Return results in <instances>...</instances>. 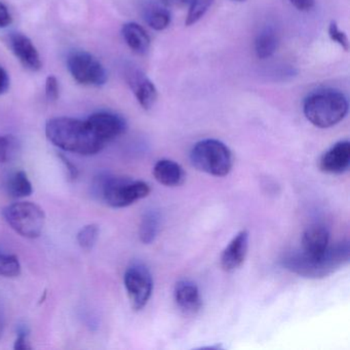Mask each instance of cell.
I'll use <instances>...</instances> for the list:
<instances>
[{"label":"cell","instance_id":"obj_1","mask_svg":"<svg viewBox=\"0 0 350 350\" xmlns=\"http://www.w3.org/2000/svg\"><path fill=\"white\" fill-rule=\"evenodd\" d=\"M46 135L55 146L81 155L97 154L106 146L87 120L52 118L46 122Z\"/></svg>","mask_w":350,"mask_h":350},{"label":"cell","instance_id":"obj_2","mask_svg":"<svg viewBox=\"0 0 350 350\" xmlns=\"http://www.w3.org/2000/svg\"><path fill=\"white\" fill-rule=\"evenodd\" d=\"M92 192L100 202L122 208L148 196L150 187L146 182L103 172L94 179Z\"/></svg>","mask_w":350,"mask_h":350},{"label":"cell","instance_id":"obj_3","mask_svg":"<svg viewBox=\"0 0 350 350\" xmlns=\"http://www.w3.org/2000/svg\"><path fill=\"white\" fill-rule=\"evenodd\" d=\"M349 261V243L342 241L331 245L319 258H309L296 251L284 256L282 266L286 269L307 278H323L334 273Z\"/></svg>","mask_w":350,"mask_h":350},{"label":"cell","instance_id":"obj_4","mask_svg":"<svg viewBox=\"0 0 350 350\" xmlns=\"http://www.w3.org/2000/svg\"><path fill=\"white\" fill-rule=\"evenodd\" d=\"M348 100L342 92L323 89L307 96L303 103L305 118L321 129L339 124L348 113Z\"/></svg>","mask_w":350,"mask_h":350},{"label":"cell","instance_id":"obj_5","mask_svg":"<svg viewBox=\"0 0 350 350\" xmlns=\"http://www.w3.org/2000/svg\"><path fill=\"white\" fill-rule=\"evenodd\" d=\"M190 161L198 171L216 177L228 175L233 165L230 149L215 139H206L196 143L190 152Z\"/></svg>","mask_w":350,"mask_h":350},{"label":"cell","instance_id":"obj_6","mask_svg":"<svg viewBox=\"0 0 350 350\" xmlns=\"http://www.w3.org/2000/svg\"><path fill=\"white\" fill-rule=\"evenodd\" d=\"M3 215L8 224L26 239L40 237L46 224L44 210L34 202H16L7 206Z\"/></svg>","mask_w":350,"mask_h":350},{"label":"cell","instance_id":"obj_7","mask_svg":"<svg viewBox=\"0 0 350 350\" xmlns=\"http://www.w3.org/2000/svg\"><path fill=\"white\" fill-rule=\"evenodd\" d=\"M67 67L73 79L81 85L102 87L108 75L102 63L85 51H73L67 57Z\"/></svg>","mask_w":350,"mask_h":350},{"label":"cell","instance_id":"obj_8","mask_svg":"<svg viewBox=\"0 0 350 350\" xmlns=\"http://www.w3.org/2000/svg\"><path fill=\"white\" fill-rule=\"evenodd\" d=\"M124 286L134 310L146 306L153 291V280L148 268L142 263L129 266L124 273Z\"/></svg>","mask_w":350,"mask_h":350},{"label":"cell","instance_id":"obj_9","mask_svg":"<svg viewBox=\"0 0 350 350\" xmlns=\"http://www.w3.org/2000/svg\"><path fill=\"white\" fill-rule=\"evenodd\" d=\"M87 122L104 143H109L122 136L126 130V122L120 114L101 111L92 114Z\"/></svg>","mask_w":350,"mask_h":350},{"label":"cell","instance_id":"obj_10","mask_svg":"<svg viewBox=\"0 0 350 350\" xmlns=\"http://www.w3.org/2000/svg\"><path fill=\"white\" fill-rule=\"evenodd\" d=\"M126 79L141 107L145 110L151 109L159 97L154 83L138 69H129Z\"/></svg>","mask_w":350,"mask_h":350},{"label":"cell","instance_id":"obj_11","mask_svg":"<svg viewBox=\"0 0 350 350\" xmlns=\"http://www.w3.org/2000/svg\"><path fill=\"white\" fill-rule=\"evenodd\" d=\"M350 165V143L340 141L325 151L319 161V169L325 174L340 175L345 173Z\"/></svg>","mask_w":350,"mask_h":350},{"label":"cell","instance_id":"obj_12","mask_svg":"<svg viewBox=\"0 0 350 350\" xmlns=\"http://www.w3.org/2000/svg\"><path fill=\"white\" fill-rule=\"evenodd\" d=\"M300 253L309 258L323 257L329 247V230L323 225H312L303 233Z\"/></svg>","mask_w":350,"mask_h":350},{"label":"cell","instance_id":"obj_13","mask_svg":"<svg viewBox=\"0 0 350 350\" xmlns=\"http://www.w3.org/2000/svg\"><path fill=\"white\" fill-rule=\"evenodd\" d=\"M10 46L18 60L25 68L38 71L42 68V60L36 46L25 34L15 32L10 36Z\"/></svg>","mask_w":350,"mask_h":350},{"label":"cell","instance_id":"obj_14","mask_svg":"<svg viewBox=\"0 0 350 350\" xmlns=\"http://www.w3.org/2000/svg\"><path fill=\"white\" fill-rule=\"evenodd\" d=\"M249 250V232L241 230L237 233L232 241L228 243L222 256H221V266L227 272L234 271L241 267L247 257Z\"/></svg>","mask_w":350,"mask_h":350},{"label":"cell","instance_id":"obj_15","mask_svg":"<svg viewBox=\"0 0 350 350\" xmlns=\"http://www.w3.org/2000/svg\"><path fill=\"white\" fill-rule=\"evenodd\" d=\"M178 307L186 314H196L202 309V301L200 290L194 282L190 280H180L174 291Z\"/></svg>","mask_w":350,"mask_h":350},{"label":"cell","instance_id":"obj_16","mask_svg":"<svg viewBox=\"0 0 350 350\" xmlns=\"http://www.w3.org/2000/svg\"><path fill=\"white\" fill-rule=\"evenodd\" d=\"M153 175L157 182L169 187L182 185L185 181L183 167L171 159H161L153 167Z\"/></svg>","mask_w":350,"mask_h":350},{"label":"cell","instance_id":"obj_17","mask_svg":"<svg viewBox=\"0 0 350 350\" xmlns=\"http://www.w3.org/2000/svg\"><path fill=\"white\" fill-rule=\"evenodd\" d=\"M122 33L124 42L136 54L145 55L148 52L150 48V38L142 26L130 22L122 26Z\"/></svg>","mask_w":350,"mask_h":350},{"label":"cell","instance_id":"obj_18","mask_svg":"<svg viewBox=\"0 0 350 350\" xmlns=\"http://www.w3.org/2000/svg\"><path fill=\"white\" fill-rule=\"evenodd\" d=\"M280 44L278 32L271 26L264 28L258 34L255 40L256 56L261 60L273 56Z\"/></svg>","mask_w":350,"mask_h":350},{"label":"cell","instance_id":"obj_19","mask_svg":"<svg viewBox=\"0 0 350 350\" xmlns=\"http://www.w3.org/2000/svg\"><path fill=\"white\" fill-rule=\"evenodd\" d=\"M159 226H161V216L157 211H148L145 213L139 228L140 241L145 245L153 243L159 234Z\"/></svg>","mask_w":350,"mask_h":350},{"label":"cell","instance_id":"obj_20","mask_svg":"<svg viewBox=\"0 0 350 350\" xmlns=\"http://www.w3.org/2000/svg\"><path fill=\"white\" fill-rule=\"evenodd\" d=\"M7 188L10 196L15 198H27L33 192L31 182L24 171L13 174L8 181Z\"/></svg>","mask_w":350,"mask_h":350},{"label":"cell","instance_id":"obj_21","mask_svg":"<svg viewBox=\"0 0 350 350\" xmlns=\"http://www.w3.org/2000/svg\"><path fill=\"white\" fill-rule=\"evenodd\" d=\"M145 19L152 29L163 31L171 24L172 16L167 8L152 5L145 12Z\"/></svg>","mask_w":350,"mask_h":350},{"label":"cell","instance_id":"obj_22","mask_svg":"<svg viewBox=\"0 0 350 350\" xmlns=\"http://www.w3.org/2000/svg\"><path fill=\"white\" fill-rule=\"evenodd\" d=\"M21 274V264L17 256L0 251V275L17 278Z\"/></svg>","mask_w":350,"mask_h":350},{"label":"cell","instance_id":"obj_23","mask_svg":"<svg viewBox=\"0 0 350 350\" xmlns=\"http://www.w3.org/2000/svg\"><path fill=\"white\" fill-rule=\"evenodd\" d=\"M187 1L189 3V12L186 18V26H192L198 23L214 3V0H187Z\"/></svg>","mask_w":350,"mask_h":350},{"label":"cell","instance_id":"obj_24","mask_svg":"<svg viewBox=\"0 0 350 350\" xmlns=\"http://www.w3.org/2000/svg\"><path fill=\"white\" fill-rule=\"evenodd\" d=\"M99 237V227L96 224H89L83 227L77 233V243L83 250H92Z\"/></svg>","mask_w":350,"mask_h":350},{"label":"cell","instance_id":"obj_25","mask_svg":"<svg viewBox=\"0 0 350 350\" xmlns=\"http://www.w3.org/2000/svg\"><path fill=\"white\" fill-rule=\"evenodd\" d=\"M16 139L10 135H0V163H7L16 148Z\"/></svg>","mask_w":350,"mask_h":350},{"label":"cell","instance_id":"obj_26","mask_svg":"<svg viewBox=\"0 0 350 350\" xmlns=\"http://www.w3.org/2000/svg\"><path fill=\"white\" fill-rule=\"evenodd\" d=\"M329 36L334 42L339 44L344 51L347 52L349 49V40L345 32L341 31L336 22H331L329 26Z\"/></svg>","mask_w":350,"mask_h":350},{"label":"cell","instance_id":"obj_27","mask_svg":"<svg viewBox=\"0 0 350 350\" xmlns=\"http://www.w3.org/2000/svg\"><path fill=\"white\" fill-rule=\"evenodd\" d=\"M29 327L26 325H20L17 327V339L15 341L14 348L16 350H30L32 346L29 341Z\"/></svg>","mask_w":350,"mask_h":350},{"label":"cell","instance_id":"obj_28","mask_svg":"<svg viewBox=\"0 0 350 350\" xmlns=\"http://www.w3.org/2000/svg\"><path fill=\"white\" fill-rule=\"evenodd\" d=\"M59 83L56 77L50 75L46 81V97L49 101H56L59 98Z\"/></svg>","mask_w":350,"mask_h":350},{"label":"cell","instance_id":"obj_29","mask_svg":"<svg viewBox=\"0 0 350 350\" xmlns=\"http://www.w3.org/2000/svg\"><path fill=\"white\" fill-rule=\"evenodd\" d=\"M59 159L62 161L63 165H64L65 169L67 171V175H68V179L70 181H75V180L77 179L79 177V170H77V165H73L68 159H67L65 155L59 154Z\"/></svg>","mask_w":350,"mask_h":350},{"label":"cell","instance_id":"obj_30","mask_svg":"<svg viewBox=\"0 0 350 350\" xmlns=\"http://www.w3.org/2000/svg\"><path fill=\"white\" fill-rule=\"evenodd\" d=\"M290 3L300 12H309L315 5V0H290Z\"/></svg>","mask_w":350,"mask_h":350},{"label":"cell","instance_id":"obj_31","mask_svg":"<svg viewBox=\"0 0 350 350\" xmlns=\"http://www.w3.org/2000/svg\"><path fill=\"white\" fill-rule=\"evenodd\" d=\"M12 23V16L8 8L0 3V29L8 27Z\"/></svg>","mask_w":350,"mask_h":350},{"label":"cell","instance_id":"obj_32","mask_svg":"<svg viewBox=\"0 0 350 350\" xmlns=\"http://www.w3.org/2000/svg\"><path fill=\"white\" fill-rule=\"evenodd\" d=\"M10 88V77L7 71L0 66V96L7 93Z\"/></svg>","mask_w":350,"mask_h":350},{"label":"cell","instance_id":"obj_33","mask_svg":"<svg viewBox=\"0 0 350 350\" xmlns=\"http://www.w3.org/2000/svg\"><path fill=\"white\" fill-rule=\"evenodd\" d=\"M161 3L167 9H172V8L185 7L187 0H161Z\"/></svg>","mask_w":350,"mask_h":350},{"label":"cell","instance_id":"obj_34","mask_svg":"<svg viewBox=\"0 0 350 350\" xmlns=\"http://www.w3.org/2000/svg\"><path fill=\"white\" fill-rule=\"evenodd\" d=\"M5 327V313L3 302L0 301V339L3 338Z\"/></svg>","mask_w":350,"mask_h":350},{"label":"cell","instance_id":"obj_35","mask_svg":"<svg viewBox=\"0 0 350 350\" xmlns=\"http://www.w3.org/2000/svg\"><path fill=\"white\" fill-rule=\"evenodd\" d=\"M231 1H234V3H245V0H231Z\"/></svg>","mask_w":350,"mask_h":350}]
</instances>
